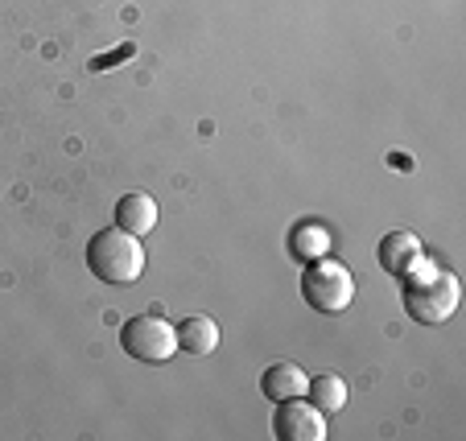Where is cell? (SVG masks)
Wrapping results in <instances>:
<instances>
[{
	"label": "cell",
	"mask_w": 466,
	"mask_h": 441,
	"mask_svg": "<svg viewBox=\"0 0 466 441\" xmlns=\"http://www.w3.org/2000/svg\"><path fill=\"white\" fill-rule=\"evenodd\" d=\"M400 281H405V314L421 326H441L462 301V281L425 256Z\"/></svg>",
	"instance_id": "obj_1"
},
{
	"label": "cell",
	"mask_w": 466,
	"mask_h": 441,
	"mask_svg": "<svg viewBox=\"0 0 466 441\" xmlns=\"http://www.w3.org/2000/svg\"><path fill=\"white\" fill-rule=\"evenodd\" d=\"M87 268L91 276H99L104 285H132L145 273V247L141 236L120 227H104L91 236L87 244Z\"/></svg>",
	"instance_id": "obj_2"
},
{
	"label": "cell",
	"mask_w": 466,
	"mask_h": 441,
	"mask_svg": "<svg viewBox=\"0 0 466 441\" xmlns=\"http://www.w3.org/2000/svg\"><path fill=\"white\" fill-rule=\"evenodd\" d=\"M301 297L318 314H343L355 297V276L343 260L335 256H318L301 268Z\"/></svg>",
	"instance_id": "obj_3"
},
{
	"label": "cell",
	"mask_w": 466,
	"mask_h": 441,
	"mask_svg": "<svg viewBox=\"0 0 466 441\" xmlns=\"http://www.w3.org/2000/svg\"><path fill=\"white\" fill-rule=\"evenodd\" d=\"M120 346L137 363H169L177 355V330L157 314H141V318L124 322Z\"/></svg>",
	"instance_id": "obj_4"
},
{
	"label": "cell",
	"mask_w": 466,
	"mask_h": 441,
	"mask_svg": "<svg viewBox=\"0 0 466 441\" xmlns=\"http://www.w3.org/2000/svg\"><path fill=\"white\" fill-rule=\"evenodd\" d=\"M273 433L281 441H326V413H318L306 396L281 400L273 416Z\"/></svg>",
	"instance_id": "obj_5"
},
{
	"label": "cell",
	"mask_w": 466,
	"mask_h": 441,
	"mask_svg": "<svg viewBox=\"0 0 466 441\" xmlns=\"http://www.w3.org/2000/svg\"><path fill=\"white\" fill-rule=\"evenodd\" d=\"M376 256H380V268H384L388 276H396V281H400V276H405L409 268L425 256V247H421V239H417L413 231H388V236L380 239Z\"/></svg>",
	"instance_id": "obj_6"
},
{
	"label": "cell",
	"mask_w": 466,
	"mask_h": 441,
	"mask_svg": "<svg viewBox=\"0 0 466 441\" xmlns=\"http://www.w3.org/2000/svg\"><path fill=\"white\" fill-rule=\"evenodd\" d=\"M306 384H309V376L301 371V363H273V367L260 376V392L273 400V405L306 396Z\"/></svg>",
	"instance_id": "obj_7"
},
{
	"label": "cell",
	"mask_w": 466,
	"mask_h": 441,
	"mask_svg": "<svg viewBox=\"0 0 466 441\" xmlns=\"http://www.w3.org/2000/svg\"><path fill=\"white\" fill-rule=\"evenodd\" d=\"M157 203H153L145 190H132V195H124L120 203H116V227L120 231H132V236H149L153 227H157Z\"/></svg>",
	"instance_id": "obj_8"
},
{
	"label": "cell",
	"mask_w": 466,
	"mask_h": 441,
	"mask_svg": "<svg viewBox=\"0 0 466 441\" xmlns=\"http://www.w3.org/2000/svg\"><path fill=\"white\" fill-rule=\"evenodd\" d=\"M174 330H177V351L194 355V359L215 355V346H219V326H215V318H203V314L177 322Z\"/></svg>",
	"instance_id": "obj_9"
},
{
	"label": "cell",
	"mask_w": 466,
	"mask_h": 441,
	"mask_svg": "<svg viewBox=\"0 0 466 441\" xmlns=\"http://www.w3.org/2000/svg\"><path fill=\"white\" fill-rule=\"evenodd\" d=\"M330 244H335V236H330L326 223H298L289 236V252L301 265H309V260H318V256H330Z\"/></svg>",
	"instance_id": "obj_10"
},
{
	"label": "cell",
	"mask_w": 466,
	"mask_h": 441,
	"mask_svg": "<svg viewBox=\"0 0 466 441\" xmlns=\"http://www.w3.org/2000/svg\"><path fill=\"white\" fill-rule=\"evenodd\" d=\"M306 400L318 408V413L335 416L347 408V384L343 376H335V371H322V376H314V380L306 384Z\"/></svg>",
	"instance_id": "obj_11"
}]
</instances>
